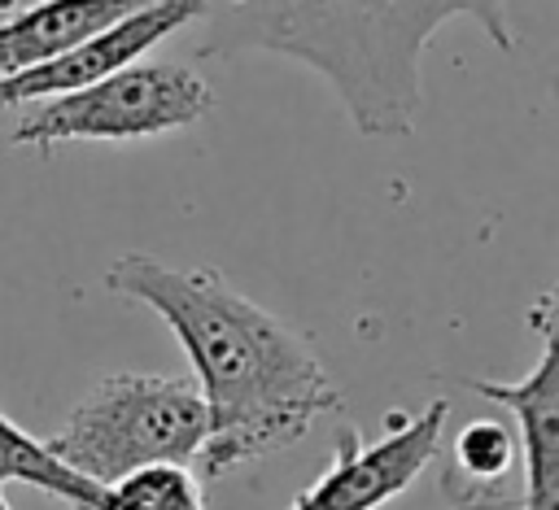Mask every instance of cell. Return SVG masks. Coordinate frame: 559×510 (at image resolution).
I'll use <instances>...</instances> for the list:
<instances>
[{
  "label": "cell",
  "instance_id": "obj_10",
  "mask_svg": "<svg viewBox=\"0 0 559 510\" xmlns=\"http://www.w3.org/2000/svg\"><path fill=\"white\" fill-rule=\"evenodd\" d=\"M4 484H31V488L66 501L70 510H96V497H100V488L87 484L83 475H74L70 466H61L44 449V440L26 436L13 418L0 414V488Z\"/></svg>",
  "mask_w": 559,
  "mask_h": 510
},
{
  "label": "cell",
  "instance_id": "obj_5",
  "mask_svg": "<svg viewBox=\"0 0 559 510\" xmlns=\"http://www.w3.org/2000/svg\"><path fill=\"white\" fill-rule=\"evenodd\" d=\"M450 423V401L437 397L419 414H389L380 440H362L354 423L341 418L328 471L288 506V510H384L402 497L441 453Z\"/></svg>",
  "mask_w": 559,
  "mask_h": 510
},
{
  "label": "cell",
  "instance_id": "obj_11",
  "mask_svg": "<svg viewBox=\"0 0 559 510\" xmlns=\"http://www.w3.org/2000/svg\"><path fill=\"white\" fill-rule=\"evenodd\" d=\"M96 510H205V488L183 462H148L100 484Z\"/></svg>",
  "mask_w": 559,
  "mask_h": 510
},
{
  "label": "cell",
  "instance_id": "obj_7",
  "mask_svg": "<svg viewBox=\"0 0 559 510\" xmlns=\"http://www.w3.org/2000/svg\"><path fill=\"white\" fill-rule=\"evenodd\" d=\"M542 331V357L524 379H459L467 392L511 410L524 449V497L520 510H559V336L555 292L533 305Z\"/></svg>",
  "mask_w": 559,
  "mask_h": 510
},
{
  "label": "cell",
  "instance_id": "obj_8",
  "mask_svg": "<svg viewBox=\"0 0 559 510\" xmlns=\"http://www.w3.org/2000/svg\"><path fill=\"white\" fill-rule=\"evenodd\" d=\"M140 4L144 0H35L0 17V78L61 57Z\"/></svg>",
  "mask_w": 559,
  "mask_h": 510
},
{
  "label": "cell",
  "instance_id": "obj_4",
  "mask_svg": "<svg viewBox=\"0 0 559 510\" xmlns=\"http://www.w3.org/2000/svg\"><path fill=\"white\" fill-rule=\"evenodd\" d=\"M214 105V87L170 61H131L87 87L22 105L13 126L17 148H57V144H131L157 139L201 122Z\"/></svg>",
  "mask_w": 559,
  "mask_h": 510
},
{
  "label": "cell",
  "instance_id": "obj_1",
  "mask_svg": "<svg viewBox=\"0 0 559 510\" xmlns=\"http://www.w3.org/2000/svg\"><path fill=\"white\" fill-rule=\"evenodd\" d=\"M105 288L148 305L179 340L205 401L201 479H223L297 445L314 418L341 414V392L314 344L271 309L236 292L218 270H179L153 253H127Z\"/></svg>",
  "mask_w": 559,
  "mask_h": 510
},
{
  "label": "cell",
  "instance_id": "obj_2",
  "mask_svg": "<svg viewBox=\"0 0 559 510\" xmlns=\"http://www.w3.org/2000/svg\"><path fill=\"white\" fill-rule=\"evenodd\" d=\"M201 57L280 52L314 70L367 139H406L424 105V48L472 17L480 35L515 52L511 0H197Z\"/></svg>",
  "mask_w": 559,
  "mask_h": 510
},
{
  "label": "cell",
  "instance_id": "obj_12",
  "mask_svg": "<svg viewBox=\"0 0 559 510\" xmlns=\"http://www.w3.org/2000/svg\"><path fill=\"white\" fill-rule=\"evenodd\" d=\"M0 510H13V506H9V501H4V488H0Z\"/></svg>",
  "mask_w": 559,
  "mask_h": 510
},
{
  "label": "cell",
  "instance_id": "obj_3",
  "mask_svg": "<svg viewBox=\"0 0 559 510\" xmlns=\"http://www.w3.org/2000/svg\"><path fill=\"white\" fill-rule=\"evenodd\" d=\"M205 401L175 375H100L61 418L44 449L87 484H114L148 462H197L205 445Z\"/></svg>",
  "mask_w": 559,
  "mask_h": 510
},
{
  "label": "cell",
  "instance_id": "obj_9",
  "mask_svg": "<svg viewBox=\"0 0 559 510\" xmlns=\"http://www.w3.org/2000/svg\"><path fill=\"white\" fill-rule=\"evenodd\" d=\"M515 466V440L498 418H476L454 436L450 471L441 475V493L450 510H507L511 497L502 493L507 471Z\"/></svg>",
  "mask_w": 559,
  "mask_h": 510
},
{
  "label": "cell",
  "instance_id": "obj_6",
  "mask_svg": "<svg viewBox=\"0 0 559 510\" xmlns=\"http://www.w3.org/2000/svg\"><path fill=\"white\" fill-rule=\"evenodd\" d=\"M197 17H201L197 0H144L140 9L122 13L118 22H109L105 31L87 35V39H79L61 57L0 78V109H22V105H35V100L87 87V83L140 61L148 48H157L166 35L192 26Z\"/></svg>",
  "mask_w": 559,
  "mask_h": 510
}]
</instances>
